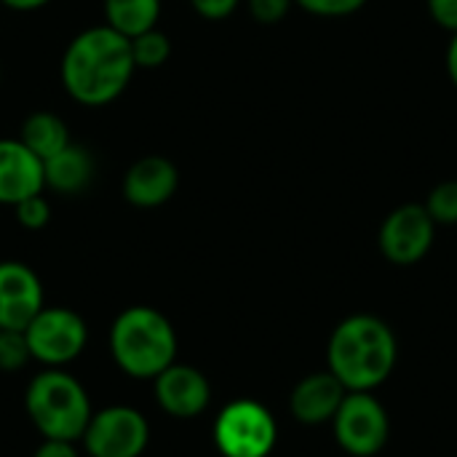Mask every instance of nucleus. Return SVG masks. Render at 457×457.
I'll use <instances>...</instances> for the list:
<instances>
[{
    "label": "nucleus",
    "mask_w": 457,
    "mask_h": 457,
    "mask_svg": "<svg viewBox=\"0 0 457 457\" xmlns=\"http://www.w3.org/2000/svg\"><path fill=\"white\" fill-rule=\"evenodd\" d=\"M447 75H450V83L457 88V32L450 37V46H447Z\"/></svg>",
    "instance_id": "obj_28"
},
{
    "label": "nucleus",
    "mask_w": 457,
    "mask_h": 457,
    "mask_svg": "<svg viewBox=\"0 0 457 457\" xmlns=\"http://www.w3.org/2000/svg\"><path fill=\"white\" fill-rule=\"evenodd\" d=\"M29 361V348L24 340V332L0 329V370L16 372Z\"/></svg>",
    "instance_id": "obj_20"
},
{
    "label": "nucleus",
    "mask_w": 457,
    "mask_h": 457,
    "mask_svg": "<svg viewBox=\"0 0 457 457\" xmlns=\"http://www.w3.org/2000/svg\"><path fill=\"white\" fill-rule=\"evenodd\" d=\"M46 190L43 161L29 153L19 137L0 139V204L16 206L19 201Z\"/></svg>",
    "instance_id": "obj_13"
},
{
    "label": "nucleus",
    "mask_w": 457,
    "mask_h": 457,
    "mask_svg": "<svg viewBox=\"0 0 457 457\" xmlns=\"http://www.w3.org/2000/svg\"><path fill=\"white\" fill-rule=\"evenodd\" d=\"M24 340L32 361H40L48 370H62L83 353L88 327L83 316L70 308L43 305L24 327Z\"/></svg>",
    "instance_id": "obj_6"
},
{
    "label": "nucleus",
    "mask_w": 457,
    "mask_h": 457,
    "mask_svg": "<svg viewBox=\"0 0 457 457\" xmlns=\"http://www.w3.org/2000/svg\"><path fill=\"white\" fill-rule=\"evenodd\" d=\"M276 439V418L254 399L230 402L214 420V445L222 457H268Z\"/></svg>",
    "instance_id": "obj_5"
},
{
    "label": "nucleus",
    "mask_w": 457,
    "mask_h": 457,
    "mask_svg": "<svg viewBox=\"0 0 457 457\" xmlns=\"http://www.w3.org/2000/svg\"><path fill=\"white\" fill-rule=\"evenodd\" d=\"M24 407L43 439L80 442L94 410L88 391L64 370H43L24 394Z\"/></svg>",
    "instance_id": "obj_4"
},
{
    "label": "nucleus",
    "mask_w": 457,
    "mask_h": 457,
    "mask_svg": "<svg viewBox=\"0 0 457 457\" xmlns=\"http://www.w3.org/2000/svg\"><path fill=\"white\" fill-rule=\"evenodd\" d=\"M337 445L353 457L378 455L391 434L386 407L372 391H348L337 415L332 418Z\"/></svg>",
    "instance_id": "obj_7"
},
{
    "label": "nucleus",
    "mask_w": 457,
    "mask_h": 457,
    "mask_svg": "<svg viewBox=\"0 0 457 457\" xmlns=\"http://www.w3.org/2000/svg\"><path fill=\"white\" fill-rule=\"evenodd\" d=\"M399 343L394 329L372 316L353 313L343 319L327 345L329 372L348 391H375L396 370Z\"/></svg>",
    "instance_id": "obj_2"
},
{
    "label": "nucleus",
    "mask_w": 457,
    "mask_h": 457,
    "mask_svg": "<svg viewBox=\"0 0 457 457\" xmlns=\"http://www.w3.org/2000/svg\"><path fill=\"white\" fill-rule=\"evenodd\" d=\"M423 206L436 225H457V179L434 185Z\"/></svg>",
    "instance_id": "obj_19"
},
{
    "label": "nucleus",
    "mask_w": 457,
    "mask_h": 457,
    "mask_svg": "<svg viewBox=\"0 0 457 457\" xmlns=\"http://www.w3.org/2000/svg\"><path fill=\"white\" fill-rule=\"evenodd\" d=\"M0 80H3V64H0Z\"/></svg>",
    "instance_id": "obj_29"
},
{
    "label": "nucleus",
    "mask_w": 457,
    "mask_h": 457,
    "mask_svg": "<svg viewBox=\"0 0 457 457\" xmlns=\"http://www.w3.org/2000/svg\"><path fill=\"white\" fill-rule=\"evenodd\" d=\"M129 43H131V59H134V67L137 70H158L171 56V40L158 27H153V29L131 37Z\"/></svg>",
    "instance_id": "obj_18"
},
{
    "label": "nucleus",
    "mask_w": 457,
    "mask_h": 457,
    "mask_svg": "<svg viewBox=\"0 0 457 457\" xmlns=\"http://www.w3.org/2000/svg\"><path fill=\"white\" fill-rule=\"evenodd\" d=\"M43 284L37 273L19 262L3 260L0 262V329L24 332V327L35 319L43 308Z\"/></svg>",
    "instance_id": "obj_11"
},
{
    "label": "nucleus",
    "mask_w": 457,
    "mask_h": 457,
    "mask_svg": "<svg viewBox=\"0 0 457 457\" xmlns=\"http://www.w3.org/2000/svg\"><path fill=\"white\" fill-rule=\"evenodd\" d=\"M295 0H246V8H249V16L257 21V24H278L289 16Z\"/></svg>",
    "instance_id": "obj_23"
},
{
    "label": "nucleus",
    "mask_w": 457,
    "mask_h": 457,
    "mask_svg": "<svg viewBox=\"0 0 457 457\" xmlns=\"http://www.w3.org/2000/svg\"><path fill=\"white\" fill-rule=\"evenodd\" d=\"M153 386L158 407L177 420L198 418L212 402V386L206 375L190 364H169L158 378H153Z\"/></svg>",
    "instance_id": "obj_10"
},
{
    "label": "nucleus",
    "mask_w": 457,
    "mask_h": 457,
    "mask_svg": "<svg viewBox=\"0 0 457 457\" xmlns=\"http://www.w3.org/2000/svg\"><path fill=\"white\" fill-rule=\"evenodd\" d=\"M295 5L319 19H345L359 13L367 0H295Z\"/></svg>",
    "instance_id": "obj_22"
},
{
    "label": "nucleus",
    "mask_w": 457,
    "mask_h": 457,
    "mask_svg": "<svg viewBox=\"0 0 457 457\" xmlns=\"http://www.w3.org/2000/svg\"><path fill=\"white\" fill-rule=\"evenodd\" d=\"M94 179V158L86 147L70 142L64 150L43 161V182L46 190L59 195H78Z\"/></svg>",
    "instance_id": "obj_15"
},
{
    "label": "nucleus",
    "mask_w": 457,
    "mask_h": 457,
    "mask_svg": "<svg viewBox=\"0 0 457 457\" xmlns=\"http://www.w3.org/2000/svg\"><path fill=\"white\" fill-rule=\"evenodd\" d=\"M177 329L150 305L120 311L110 327V353L120 372L134 380H153L177 361Z\"/></svg>",
    "instance_id": "obj_3"
},
{
    "label": "nucleus",
    "mask_w": 457,
    "mask_h": 457,
    "mask_svg": "<svg viewBox=\"0 0 457 457\" xmlns=\"http://www.w3.org/2000/svg\"><path fill=\"white\" fill-rule=\"evenodd\" d=\"M177 187H179V171L163 155H145L134 161L120 182L123 198L137 209H158L169 204Z\"/></svg>",
    "instance_id": "obj_12"
},
{
    "label": "nucleus",
    "mask_w": 457,
    "mask_h": 457,
    "mask_svg": "<svg viewBox=\"0 0 457 457\" xmlns=\"http://www.w3.org/2000/svg\"><path fill=\"white\" fill-rule=\"evenodd\" d=\"M244 0H190V8L206 21H225L230 19Z\"/></svg>",
    "instance_id": "obj_24"
},
{
    "label": "nucleus",
    "mask_w": 457,
    "mask_h": 457,
    "mask_svg": "<svg viewBox=\"0 0 457 457\" xmlns=\"http://www.w3.org/2000/svg\"><path fill=\"white\" fill-rule=\"evenodd\" d=\"M345 396H348V388L329 370L313 372L295 386L289 396V410H292V418L303 426H324V423H332Z\"/></svg>",
    "instance_id": "obj_14"
},
{
    "label": "nucleus",
    "mask_w": 457,
    "mask_h": 457,
    "mask_svg": "<svg viewBox=\"0 0 457 457\" xmlns=\"http://www.w3.org/2000/svg\"><path fill=\"white\" fill-rule=\"evenodd\" d=\"M137 67L131 43L104 21L78 32L59 62V78L67 96L83 107H104L115 102L131 83Z\"/></svg>",
    "instance_id": "obj_1"
},
{
    "label": "nucleus",
    "mask_w": 457,
    "mask_h": 457,
    "mask_svg": "<svg viewBox=\"0 0 457 457\" xmlns=\"http://www.w3.org/2000/svg\"><path fill=\"white\" fill-rule=\"evenodd\" d=\"M428 16L436 27L447 29L450 35L457 32V0H426Z\"/></svg>",
    "instance_id": "obj_25"
},
{
    "label": "nucleus",
    "mask_w": 457,
    "mask_h": 457,
    "mask_svg": "<svg viewBox=\"0 0 457 457\" xmlns=\"http://www.w3.org/2000/svg\"><path fill=\"white\" fill-rule=\"evenodd\" d=\"M51 0H0V5L11 8V11H19V13H32V11H40L46 8Z\"/></svg>",
    "instance_id": "obj_27"
},
{
    "label": "nucleus",
    "mask_w": 457,
    "mask_h": 457,
    "mask_svg": "<svg viewBox=\"0 0 457 457\" xmlns=\"http://www.w3.org/2000/svg\"><path fill=\"white\" fill-rule=\"evenodd\" d=\"M19 139L40 161H48L51 155H56L59 150H64L72 142L64 118H59L51 110H35V112H29L21 120V126H19Z\"/></svg>",
    "instance_id": "obj_16"
},
{
    "label": "nucleus",
    "mask_w": 457,
    "mask_h": 457,
    "mask_svg": "<svg viewBox=\"0 0 457 457\" xmlns=\"http://www.w3.org/2000/svg\"><path fill=\"white\" fill-rule=\"evenodd\" d=\"M104 24L123 37H137L153 27H158L161 19V0H102Z\"/></svg>",
    "instance_id": "obj_17"
},
{
    "label": "nucleus",
    "mask_w": 457,
    "mask_h": 457,
    "mask_svg": "<svg viewBox=\"0 0 457 457\" xmlns=\"http://www.w3.org/2000/svg\"><path fill=\"white\" fill-rule=\"evenodd\" d=\"M436 222L426 212L423 204H402L383 220L378 230L380 254L391 265H418L436 241Z\"/></svg>",
    "instance_id": "obj_9"
},
{
    "label": "nucleus",
    "mask_w": 457,
    "mask_h": 457,
    "mask_svg": "<svg viewBox=\"0 0 457 457\" xmlns=\"http://www.w3.org/2000/svg\"><path fill=\"white\" fill-rule=\"evenodd\" d=\"M13 217H16V222H19L21 228H27V230H43V228L48 225V220H51V204L46 201L43 193L29 195V198L19 201V204L13 206Z\"/></svg>",
    "instance_id": "obj_21"
},
{
    "label": "nucleus",
    "mask_w": 457,
    "mask_h": 457,
    "mask_svg": "<svg viewBox=\"0 0 457 457\" xmlns=\"http://www.w3.org/2000/svg\"><path fill=\"white\" fill-rule=\"evenodd\" d=\"M88 457H142L150 445L147 418L126 404L96 410L80 436Z\"/></svg>",
    "instance_id": "obj_8"
},
{
    "label": "nucleus",
    "mask_w": 457,
    "mask_h": 457,
    "mask_svg": "<svg viewBox=\"0 0 457 457\" xmlns=\"http://www.w3.org/2000/svg\"><path fill=\"white\" fill-rule=\"evenodd\" d=\"M32 457H80L75 450V442H56V439H43V445L35 450Z\"/></svg>",
    "instance_id": "obj_26"
}]
</instances>
